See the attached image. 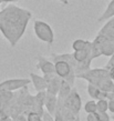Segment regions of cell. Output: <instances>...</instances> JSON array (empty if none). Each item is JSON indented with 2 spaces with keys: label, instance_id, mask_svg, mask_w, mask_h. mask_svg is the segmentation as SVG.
<instances>
[{
  "label": "cell",
  "instance_id": "52a82bcc",
  "mask_svg": "<svg viewBox=\"0 0 114 121\" xmlns=\"http://www.w3.org/2000/svg\"><path fill=\"white\" fill-rule=\"evenodd\" d=\"M30 80H31V83L33 84V88H34V90L37 92L47 90L48 81L45 80L44 76H39V74H36V73H33V72H31L30 73Z\"/></svg>",
  "mask_w": 114,
  "mask_h": 121
},
{
  "label": "cell",
  "instance_id": "5b68a950",
  "mask_svg": "<svg viewBox=\"0 0 114 121\" xmlns=\"http://www.w3.org/2000/svg\"><path fill=\"white\" fill-rule=\"evenodd\" d=\"M64 106L66 108H69L74 114L79 116V112H80L82 107V101H81V97L77 91V89L72 88L70 95H68V98L64 101Z\"/></svg>",
  "mask_w": 114,
  "mask_h": 121
},
{
  "label": "cell",
  "instance_id": "6da1fadb",
  "mask_svg": "<svg viewBox=\"0 0 114 121\" xmlns=\"http://www.w3.org/2000/svg\"><path fill=\"white\" fill-rule=\"evenodd\" d=\"M31 18V11L15 4H7L0 10V32L11 47H16L23 37Z\"/></svg>",
  "mask_w": 114,
  "mask_h": 121
},
{
  "label": "cell",
  "instance_id": "f546056e",
  "mask_svg": "<svg viewBox=\"0 0 114 121\" xmlns=\"http://www.w3.org/2000/svg\"><path fill=\"white\" fill-rule=\"evenodd\" d=\"M107 99H113L114 100V92H110L107 95Z\"/></svg>",
  "mask_w": 114,
  "mask_h": 121
},
{
  "label": "cell",
  "instance_id": "ba28073f",
  "mask_svg": "<svg viewBox=\"0 0 114 121\" xmlns=\"http://www.w3.org/2000/svg\"><path fill=\"white\" fill-rule=\"evenodd\" d=\"M44 107L48 112H50L52 116H55V111L58 108V97L47 91L45 99H44Z\"/></svg>",
  "mask_w": 114,
  "mask_h": 121
},
{
  "label": "cell",
  "instance_id": "44dd1931",
  "mask_svg": "<svg viewBox=\"0 0 114 121\" xmlns=\"http://www.w3.org/2000/svg\"><path fill=\"white\" fill-rule=\"evenodd\" d=\"M98 117H99V121H111V117L109 116L107 111H105V112H98Z\"/></svg>",
  "mask_w": 114,
  "mask_h": 121
},
{
  "label": "cell",
  "instance_id": "ac0fdd59",
  "mask_svg": "<svg viewBox=\"0 0 114 121\" xmlns=\"http://www.w3.org/2000/svg\"><path fill=\"white\" fill-rule=\"evenodd\" d=\"M86 41L88 40H83V39H75V40L72 42V49L73 51H77V50H81L85 47L86 44Z\"/></svg>",
  "mask_w": 114,
  "mask_h": 121
},
{
  "label": "cell",
  "instance_id": "e575fe53",
  "mask_svg": "<svg viewBox=\"0 0 114 121\" xmlns=\"http://www.w3.org/2000/svg\"><path fill=\"white\" fill-rule=\"evenodd\" d=\"M0 4H1V2H0Z\"/></svg>",
  "mask_w": 114,
  "mask_h": 121
},
{
  "label": "cell",
  "instance_id": "8992f818",
  "mask_svg": "<svg viewBox=\"0 0 114 121\" xmlns=\"http://www.w3.org/2000/svg\"><path fill=\"white\" fill-rule=\"evenodd\" d=\"M37 67L43 74H49V73H54L55 72V67L54 62L49 60V59L44 58V57H38L37 61Z\"/></svg>",
  "mask_w": 114,
  "mask_h": 121
},
{
  "label": "cell",
  "instance_id": "e0dca14e",
  "mask_svg": "<svg viewBox=\"0 0 114 121\" xmlns=\"http://www.w3.org/2000/svg\"><path fill=\"white\" fill-rule=\"evenodd\" d=\"M96 107H98V112L109 111V99L96 100Z\"/></svg>",
  "mask_w": 114,
  "mask_h": 121
},
{
  "label": "cell",
  "instance_id": "f1b7e54d",
  "mask_svg": "<svg viewBox=\"0 0 114 121\" xmlns=\"http://www.w3.org/2000/svg\"><path fill=\"white\" fill-rule=\"evenodd\" d=\"M18 0H0V2H6V4H13L17 2Z\"/></svg>",
  "mask_w": 114,
  "mask_h": 121
},
{
  "label": "cell",
  "instance_id": "7402d4cb",
  "mask_svg": "<svg viewBox=\"0 0 114 121\" xmlns=\"http://www.w3.org/2000/svg\"><path fill=\"white\" fill-rule=\"evenodd\" d=\"M86 121H99L98 112H93V113H88V116H86Z\"/></svg>",
  "mask_w": 114,
  "mask_h": 121
},
{
  "label": "cell",
  "instance_id": "2e32d148",
  "mask_svg": "<svg viewBox=\"0 0 114 121\" xmlns=\"http://www.w3.org/2000/svg\"><path fill=\"white\" fill-rule=\"evenodd\" d=\"M84 111L86 112V113H93V112H98L96 100H94V99L89 100L88 102L84 104Z\"/></svg>",
  "mask_w": 114,
  "mask_h": 121
},
{
  "label": "cell",
  "instance_id": "30bf717a",
  "mask_svg": "<svg viewBox=\"0 0 114 121\" xmlns=\"http://www.w3.org/2000/svg\"><path fill=\"white\" fill-rule=\"evenodd\" d=\"M88 95L91 97V99L94 100H100V99H107V92L101 90L100 88H98L96 86L92 83H88V88H86Z\"/></svg>",
  "mask_w": 114,
  "mask_h": 121
},
{
  "label": "cell",
  "instance_id": "3957f363",
  "mask_svg": "<svg viewBox=\"0 0 114 121\" xmlns=\"http://www.w3.org/2000/svg\"><path fill=\"white\" fill-rule=\"evenodd\" d=\"M54 67H55V73L58 74L60 78H62L63 80H65L66 82L73 87L74 81L77 79L74 69L71 67L69 62H66L64 60H54Z\"/></svg>",
  "mask_w": 114,
  "mask_h": 121
},
{
  "label": "cell",
  "instance_id": "484cf974",
  "mask_svg": "<svg viewBox=\"0 0 114 121\" xmlns=\"http://www.w3.org/2000/svg\"><path fill=\"white\" fill-rule=\"evenodd\" d=\"M109 69V73H110V78L114 81V66L111 67V68H107Z\"/></svg>",
  "mask_w": 114,
  "mask_h": 121
},
{
  "label": "cell",
  "instance_id": "603a6c76",
  "mask_svg": "<svg viewBox=\"0 0 114 121\" xmlns=\"http://www.w3.org/2000/svg\"><path fill=\"white\" fill-rule=\"evenodd\" d=\"M12 119H13V121H28L27 120V114L24 113H19Z\"/></svg>",
  "mask_w": 114,
  "mask_h": 121
},
{
  "label": "cell",
  "instance_id": "277c9868",
  "mask_svg": "<svg viewBox=\"0 0 114 121\" xmlns=\"http://www.w3.org/2000/svg\"><path fill=\"white\" fill-rule=\"evenodd\" d=\"M31 82L28 78H15V79H8L2 82H0V90L6 91H17L20 89L28 87V84Z\"/></svg>",
  "mask_w": 114,
  "mask_h": 121
},
{
  "label": "cell",
  "instance_id": "5bb4252c",
  "mask_svg": "<svg viewBox=\"0 0 114 121\" xmlns=\"http://www.w3.org/2000/svg\"><path fill=\"white\" fill-rule=\"evenodd\" d=\"M55 113H59L60 116L63 118L64 121H75V119H77V114H74L73 112H72L69 108H66L64 104L58 106Z\"/></svg>",
  "mask_w": 114,
  "mask_h": 121
},
{
  "label": "cell",
  "instance_id": "d4e9b609",
  "mask_svg": "<svg viewBox=\"0 0 114 121\" xmlns=\"http://www.w3.org/2000/svg\"><path fill=\"white\" fill-rule=\"evenodd\" d=\"M113 66H114V53H113V56L110 57V60L107 61L105 68H111V67H113Z\"/></svg>",
  "mask_w": 114,
  "mask_h": 121
},
{
  "label": "cell",
  "instance_id": "7c38bea8",
  "mask_svg": "<svg viewBox=\"0 0 114 121\" xmlns=\"http://www.w3.org/2000/svg\"><path fill=\"white\" fill-rule=\"evenodd\" d=\"M61 82H62V78H60L58 74L55 73L51 79L48 80V87H47V91L52 93V95H58V92L61 87Z\"/></svg>",
  "mask_w": 114,
  "mask_h": 121
},
{
  "label": "cell",
  "instance_id": "4dcf8cb0",
  "mask_svg": "<svg viewBox=\"0 0 114 121\" xmlns=\"http://www.w3.org/2000/svg\"><path fill=\"white\" fill-rule=\"evenodd\" d=\"M2 121H13V119H12V118L10 117V116H8V117H6Z\"/></svg>",
  "mask_w": 114,
  "mask_h": 121
},
{
  "label": "cell",
  "instance_id": "83f0119b",
  "mask_svg": "<svg viewBox=\"0 0 114 121\" xmlns=\"http://www.w3.org/2000/svg\"><path fill=\"white\" fill-rule=\"evenodd\" d=\"M54 121H64V120H63V118L61 117L59 113H55V116H54Z\"/></svg>",
  "mask_w": 114,
  "mask_h": 121
},
{
  "label": "cell",
  "instance_id": "836d02e7",
  "mask_svg": "<svg viewBox=\"0 0 114 121\" xmlns=\"http://www.w3.org/2000/svg\"><path fill=\"white\" fill-rule=\"evenodd\" d=\"M112 119H113V121H114V116H113V117H112Z\"/></svg>",
  "mask_w": 114,
  "mask_h": 121
},
{
  "label": "cell",
  "instance_id": "1f68e13d",
  "mask_svg": "<svg viewBox=\"0 0 114 121\" xmlns=\"http://www.w3.org/2000/svg\"><path fill=\"white\" fill-rule=\"evenodd\" d=\"M61 4H69V0H59Z\"/></svg>",
  "mask_w": 114,
  "mask_h": 121
},
{
  "label": "cell",
  "instance_id": "ffe728a7",
  "mask_svg": "<svg viewBox=\"0 0 114 121\" xmlns=\"http://www.w3.org/2000/svg\"><path fill=\"white\" fill-rule=\"evenodd\" d=\"M41 121H54V116H52V114L50 113V112H48L47 110H43Z\"/></svg>",
  "mask_w": 114,
  "mask_h": 121
},
{
  "label": "cell",
  "instance_id": "9a60e30c",
  "mask_svg": "<svg viewBox=\"0 0 114 121\" xmlns=\"http://www.w3.org/2000/svg\"><path fill=\"white\" fill-rule=\"evenodd\" d=\"M113 17H114V0H111L109 2V4H107L106 9L104 10V12L101 15V17H99L98 21L99 22L106 21V20L113 18Z\"/></svg>",
  "mask_w": 114,
  "mask_h": 121
},
{
  "label": "cell",
  "instance_id": "7a4b0ae2",
  "mask_svg": "<svg viewBox=\"0 0 114 121\" xmlns=\"http://www.w3.org/2000/svg\"><path fill=\"white\" fill-rule=\"evenodd\" d=\"M33 32L42 42L48 44H52L54 42V32L51 26L43 20H36L33 22Z\"/></svg>",
  "mask_w": 114,
  "mask_h": 121
},
{
  "label": "cell",
  "instance_id": "8fae6325",
  "mask_svg": "<svg viewBox=\"0 0 114 121\" xmlns=\"http://www.w3.org/2000/svg\"><path fill=\"white\" fill-rule=\"evenodd\" d=\"M99 35L107 38V39L114 40V17L105 21L104 26L99 31Z\"/></svg>",
  "mask_w": 114,
  "mask_h": 121
},
{
  "label": "cell",
  "instance_id": "9c48e42d",
  "mask_svg": "<svg viewBox=\"0 0 114 121\" xmlns=\"http://www.w3.org/2000/svg\"><path fill=\"white\" fill-rule=\"evenodd\" d=\"M72 86H71L69 82H66L65 80L62 79V82H61V87H60V90L58 92V106L60 104H64V101L68 98V95H70L71 90H72Z\"/></svg>",
  "mask_w": 114,
  "mask_h": 121
},
{
  "label": "cell",
  "instance_id": "d6986e66",
  "mask_svg": "<svg viewBox=\"0 0 114 121\" xmlns=\"http://www.w3.org/2000/svg\"><path fill=\"white\" fill-rule=\"evenodd\" d=\"M43 113V112H42ZM42 113L37 112V111H30L27 114V120L28 121H41L42 119Z\"/></svg>",
  "mask_w": 114,
  "mask_h": 121
},
{
  "label": "cell",
  "instance_id": "d6a6232c",
  "mask_svg": "<svg viewBox=\"0 0 114 121\" xmlns=\"http://www.w3.org/2000/svg\"><path fill=\"white\" fill-rule=\"evenodd\" d=\"M75 121H80V118H79V116L77 117V119H75Z\"/></svg>",
  "mask_w": 114,
  "mask_h": 121
},
{
  "label": "cell",
  "instance_id": "4fadbf2b",
  "mask_svg": "<svg viewBox=\"0 0 114 121\" xmlns=\"http://www.w3.org/2000/svg\"><path fill=\"white\" fill-rule=\"evenodd\" d=\"M99 35V33H98ZM101 36V35H99ZM102 38V56L104 57H111L114 53V40L107 39V38L101 36Z\"/></svg>",
  "mask_w": 114,
  "mask_h": 121
},
{
  "label": "cell",
  "instance_id": "cb8c5ba5",
  "mask_svg": "<svg viewBox=\"0 0 114 121\" xmlns=\"http://www.w3.org/2000/svg\"><path fill=\"white\" fill-rule=\"evenodd\" d=\"M109 111L111 113H114V100L109 99Z\"/></svg>",
  "mask_w": 114,
  "mask_h": 121
},
{
  "label": "cell",
  "instance_id": "4316f807",
  "mask_svg": "<svg viewBox=\"0 0 114 121\" xmlns=\"http://www.w3.org/2000/svg\"><path fill=\"white\" fill-rule=\"evenodd\" d=\"M6 117H8L7 112H6V111H4V110H0V121H2Z\"/></svg>",
  "mask_w": 114,
  "mask_h": 121
}]
</instances>
